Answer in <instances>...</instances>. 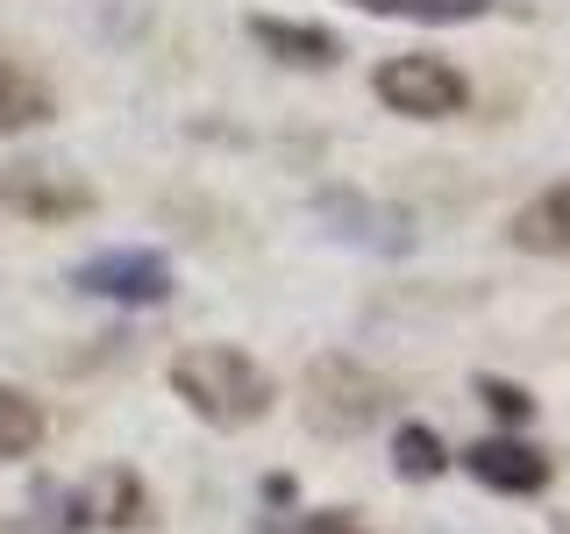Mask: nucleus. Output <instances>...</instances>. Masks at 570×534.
<instances>
[{"mask_svg":"<svg viewBox=\"0 0 570 534\" xmlns=\"http://www.w3.org/2000/svg\"><path fill=\"white\" fill-rule=\"evenodd\" d=\"M165 378H171L178 399H186V414L207 421V427H222V435H243V427H257L278 406V378L249 349H236V343H193V349H178Z\"/></svg>","mask_w":570,"mask_h":534,"instance_id":"obj_1","label":"nucleus"},{"mask_svg":"<svg viewBox=\"0 0 570 534\" xmlns=\"http://www.w3.org/2000/svg\"><path fill=\"white\" fill-rule=\"evenodd\" d=\"M392 378H379L371 364H356V356L343 349H328V356H314L307 364V378H299V421L314 427L321 442H356V435H371L385 414H392Z\"/></svg>","mask_w":570,"mask_h":534,"instance_id":"obj_2","label":"nucleus"},{"mask_svg":"<svg viewBox=\"0 0 570 534\" xmlns=\"http://www.w3.org/2000/svg\"><path fill=\"white\" fill-rule=\"evenodd\" d=\"M371 93L406 121H456L471 107V79L450 58H435V50H400V58H385L371 71Z\"/></svg>","mask_w":570,"mask_h":534,"instance_id":"obj_3","label":"nucleus"},{"mask_svg":"<svg viewBox=\"0 0 570 534\" xmlns=\"http://www.w3.org/2000/svg\"><path fill=\"white\" fill-rule=\"evenodd\" d=\"M0 207L22 214L29 228H65V221H86L100 207V192L58 165H0Z\"/></svg>","mask_w":570,"mask_h":534,"instance_id":"obj_4","label":"nucleus"},{"mask_svg":"<svg viewBox=\"0 0 570 534\" xmlns=\"http://www.w3.org/2000/svg\"><path fill=\"white\" fill-rule=\"evenodd\" d=\"M71 285L86 299H115V307H165L178 293V271L157 249H100V257H86L71 271Z\"/></svg>","mask_w":570,"mask_h":534,"instance_id":"obj_5","label":"nucleus"},{"mask_svg":"<svg viewBox=\"0 0 570 534\" xmlns=\"http://www.w3.org/2000/svg\"><path fill=\"white\" fill-rule=\"evenodd\" d=\"M65 513L79 534H136L150 521V492L129 463H100L86 485H65Z\"/></svg>","mask_w":570,"mask_h":534,"instance_id":"obj_6","label":"nucleus"},{"mask_svg":"<svg viewBox=\"0 0 570 534\" xmlns=\"http://www.w3.org/2000/svg\"><path fill=\"white\" fill-rule=\"evenodd\" d=\"M456 463H463V471H471L485 492H507V498H534V492H549V477H557L549 449H542V442H528L521 427H499V435L471 442Z\"/></svg>","mask_w":570,"mask_h":534,"instance_id":"obj_7","label":"nucleus"},{"mask_svg":"<svg viewBox=\"0 0 570 534\" xmlns=\"http://www.w3.org/2000/svg\"><path fill=\"white\" fill-rule=\"evenodd\" d=\"M249 43H257L264 58H278V65H299V71L343 65V43H335V29L293 22V14H249Z\"/></svg>","mask_w":570,"mask_h":534,"instance_id":"obj_8","label":"nucleus"},{"mask_svg":"<svg viewBox=\"0 0 570 534\" xmlns=\"http://www.w3.org/2000/svg\"><path fill=\"white\" fill-rule=\"evenodd\" d=\"M507 236L528 257H570V178H557V186H542L534 200L513 207Z\"/></svg>","mask_w":570,"mask_h":534,"instance_id":"obj_9","label":"nucleus"},{"mask_svg":"<svg viewBox=\"0 0 570 534\" xmlns=\"http://www.w3.org/2000/svg\"><path fill=\"white\" fill-rule=\"evenodd\" d=\"M43 121H58V93H50V79L22 58H8L0 50V136H29L43 129Z\"/></svg>","mask_w":570,"mask_h":534,"instance_id":"obj_10","label":"nucleus"},{"mask_svg":"<svg viewBox=\"0 0 570 534\" xmlns=\"http://www.w3.org/2000/svg\"><path fill=\"white\" fill-rule=\"evenodd\" d=\"M450 471H456V449L428 421H400V427H392V477H406V485H435V477H450Z\"/></svg>","mask_w":570,"mask_h":534,"instance_id":"obj_11","label":"nucleus"},{"mask_svg":"<svg viewBox=\"0 0 570 534\" xmlns=\"http://www.w3.org/2000/svg\"><path fill=\"white\" fill-rule=\"evenodd\" d=\"M43 435H50L43 399L0 378V463H22V456H36V449H43Z\"/></svg>","mask_w":570,"mask_h":534,"instance_id":"obj_12","label":"nucleus"},{"mask_svg":"<svg viewBox=\"0 0 570 534\" xmlns=\"http://www.w3.org/2000/svg\"><path fill=\"white\" fill-rule=\"evenodd\" d=\"M350 8L379 14V22H421V29H463V22H485L492 0H350Z\"/></svg>","mask_w":570,"mask_h":534,"instance_id":"obj_13","label":"nucleus"},{"mask_svg":"<svg viewBox=\"0 0 570 534\" xmlns=\"http://www.w3.org/2000/svg\"><path fill=\"white\" fill-rule=\"evenodd\" d=\"M478 399H485V414L499 421V427H528L534 421V392L528 385H513V378H478Z\"/></svg>","mask_w":570,"mask_h":534,"instance_id":"obj_14","label":"nucleus"},{"mask_svg":"<svg viewBox=\"0 0 570 534\" xmlns=\"http://www.w3.org/2000/svg\"><path fill=\"white\" fill-rule=\"evenodd\" d=\"M299 534H371V527H356L350 513H307V527Z\"/></svg>","mask_w":570,"mask_h":534,"instance_id":"obj_15","label":"nucleus"}]
</instances>
